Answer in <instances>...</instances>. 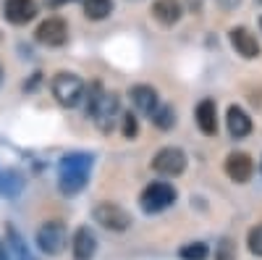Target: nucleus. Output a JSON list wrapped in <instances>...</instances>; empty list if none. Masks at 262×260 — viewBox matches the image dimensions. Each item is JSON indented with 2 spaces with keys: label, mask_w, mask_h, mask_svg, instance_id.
<instances>
[{
  "label": "nucleus",
  "mask_w": 262,
  "mask_h": 260,
  "mask_svg": "<svg viewBox=\"0 0 262 260\" xmlns=\"http://www.w3.org/2000/svg\"><path fill=\"white\" fill-rule=\"evenodd\" d=\"M53 95H55V100H58L60 105L74 108V105H79L81 97H84V82H81L76 74L60 71V74H55V79H53Z\"/></svg>",
  "instance_id": "3"
},
{
  "label": "nucleus",
  "mask_w": 262,
  "mask_h": 260,
  "mask_svg": "<svg viewBox=\"0 0 262 260\" xmlns=\"http://www.w3.org/2000/svg\"><path fill=\"white\" fill-rule=\"evenodd\" d=\"M196 126H200L202 134H207V137H212L217 132V111H215L212 100H202L196 105Z\"/></svg>",
  "instance_id": "15"
},
{
  "label": "nucleus",
  "mask_w": 262,
  "mask_h": 260,
  "mask_svg": "<svg viewBox=\"0 0 262 260\" xmlns=\"http://www.w3.org/2000/svg\"><path fill=\"white\" fill-rule=\"evenodd\" d=\"M3 13L11 24H27V21L37 16V3L34 0H6Z\"/></svg>",
  "instance_id": "10"
},
{
  "label": "nucleus",
  "mask_w": 262,
  "mask_h": 260,
  "mask_svg": "<svg viewBox=\"0 0 262 260\" xmlns=\"http://www.w3.org/2000/svg\"><path fill=\"white\" fill-rule=\"evenodd\" d=\"M34 37H37V42H42V45L58 48V45L66 42V37H69V27H66L63 18H48V21H42V24L37 27Z\"/></svg>",
  "instance_id": "8"
},
{
  "label": "nucleus",
  "mask_w": 262,
  "mask_h": 260,
  "mask_svg": "<svg viewBox=\"0 0 262 260\" xmlns=\"http://www.w3.org/2000/svg\"><path fill=\"white\" fill-rule=\"evenodd\" d=\"M231 45L242 58H257L259 55V42L247 27H236L231 29Z\"/></svg>",
  "instance_id": "11"
},
{
  "label": "nucleus",
  "mask_w": 262,
  "mask_h": 260,
  "mask_svg": "<svg viewBox=\"0 0 262 260\" xmlns=\"http://www.w3.org/2000/svg\"><path fill=\"white\" fill-rule=\"evenodd\" d=\"M86 113H90V118L102 129V132H107V129L113 126L116 113H118V97L111 95V92H102L100 87H95L92 95H90V105H86Z\"/></svg>",
  "instance_id": "2"
},
{
  "label": "nucleus",
  "mask_w": 262,
  "mask_h": 260,
  "mask_svg": "<svg viewBox=\"0 0 262 260\" xmlns=\"http://www.w3.org/2000/svg\"><path fill=\"white\" fill-rule=\"evenodd\" d=\"M152 121H155L160 129H170L176 124V113H173V108H160V111L152 113Z\"/></svg>",
  "instance_id": "19"
},
{
  "label": "nucleus",
  "mask_w": 262,
  "mask_h": 260,
  "mask_svg": "<svg viewBox=\"0 0 262 260\" xmlns=\"http://www.w3.org/2000/svg\"><path fill=\"white\" fill-rule=\"evenodd\" d=\"M92 215H95V221L100 226L111 229V231H126L128 224H131L128 213L123 208H118L116 203H100V205H95Z\"/></svg>",
  "instance_id": "5"
},
{
  "label": "nucleus",
  "mask_w": 262,
  "mask_h": 260,
  "mask_svg": "<svg viewBox=\"0 0 262 260\" xmlns=\"http://www.w3.org/2000/svg\"><path fill=\"white\" fill-rule=\"evenodd\" d=\"M226 173L236 182V184H244L252 179V173H254V163L247 153H231L228 161H226Z\"/></svg>",
  "instance_id": "9"
},
{
  "label": "nucleus",
  "mask_w": 262,
  "mask_h": 260,
  "mask_svg": "<svg viewBox=\"0 0 262 260\" xmlns=\"http://www.w3.org/2000/svg\"><path fill=\"white\" fill-rule=\"evenodd\" d=\"M0 76H3V71H0Z\"/></svg>",
  "instance_id": "23"
},
{
  "label": "nucleus",
  "mask_w": 262,
  "mask_h": 260,
  "mask_svg": "<svg viewBox=\"0 0 262 260\" xmlns=\"http://www.w3.org/2000/svg\"><path fill=\"white\" fill-rule=\"evenodd\" d=\"M37 245H39L42 252H48V255H60L63 247H66V226L58 224V221L45 224L37 231Z\"/></svg>",
  "instance_id": "6"
},
{
  "label": "nucleus",
  "mask_w": 262,
  "mask_h": 260,
  "mask_svg": "<svg viewBox=\"0 0 262 260\" xmlns=\"http://www.w3.org/2000/svg\"><path fill=\"white\" fill-rule=\"evenodd\" d=\"M259 3H262V0H259Z\"/></svg>",
  "instance_id": "24"
},
{
  "label": "nucleus",
  "mask_w": 262,
  "mask_h": 260,
  "mask_svg": "<svg viewBox=\"0 0 262 260\" xmlns=\"http://www.w3.org/2000/svg\"><path fill=\"white\" fill-rule=\"evenodd\" d=\"M131 103L137 105L139 113L152 116L158 111V92L152 90V87H147V84H137L134 90H131Z\"/></svg>",
  "instance_id": "13"
},
{
  "label": "nucleus",
  "mask_w": 262,
  "mask_h": 260,
  "mask_svg": "<svg viewBox=\"0 0 262 260\" xmlns=\"http://www.w3.org/2000/svg\"><path fill=\"white\" fill-rule=\"evenodd\" d=\"M113 11V0H84V16L92 21H102Z\"/></svg>",
  "instance_id": "17"
},
{
  "label": "nucleus",
  "mask_w": 262,
  "mask_h": 260,
  "mask_svg": "<svg viewBox=\"0 0 262 260\" xmlns=\"http://www.w3.org/2000/svg\"><path fill=\"white\" fill-rule=\"evenodd\" d=\"M92 171V158L84 153H71L60 161V171H58V182H60V192L63 194H76Z\"/></svg>",
  "instance_id": "1"
},
{
  "label": "nucleus",
  "mask_w": 262,
  "mask_h": 260,
  "mask_svg": "<svg viewBox=\"0 0 262 260\" xmlns=\"http://www.w3.org/2000/svg\"><path fill=\"white\" fill-rule=\"evenodd\" d=\"M152 168H155L158 173H163V176H179V173L186 168L184 150H179V147H163L160 153L155 155V161H152Z\"/></svg>",
  "instance_id": "7"
},
{
  "label": "nucleus",
  "mask_w": 262,
  "mask_h": 260,
  "mask_svg": "<svg viewBox=\"0 0 262 260\" xmlns=\"http://www.w3.org/2000/svg\"><path fill=\"white\" fill-rule=\"evenodd\" d=\"M71 250H74V260H92L95 252H97V239H95V234L86 229V226H81V229L74 234Z\"/></svg>",
  "instance_id": "12"
},
{
  "label": "nucleus",
  "mask_w": 262,
  "mask_h": 260,
  "mask_svg": "<svg viewBox=\"0 0 262 260\" xmlns=\"http://www.w3.org/2000/svg\"><path fill=\"white\" fill-rule=\"evenodd\" d=\"M228 132H231V137H236V139H242V137H247L249 132H252V118L242 111L238 105H231L228 108Z\"/></svg>",
  "instance_id": "16"
},
{
  "label": "nucleus",
  "mask_w": 262,
  "mask_h": 260,
  "mask_svg": "<svg viewBox=\"0 0 262 260\" xmlns=\"http://www.w3.org/2000/svg\"><path fill=\"white\" fill-rule=\"evenodd\" d=\"M123 134H126V137H134V134H137V121H134V116H126V118H123Z\"/></svg>",
  "instance_id": "22"
},
{
  "label": "nucleus",
  "mask_w": 262,
  "mask_h": 260,
  "mask_svg": "<svg viewBox=\"0 0 262 260\" xmlns=\"http://www.w3.org/2000/svg\"><path fill=\"white\" fill-rule=\"evenodd\" d=\"M152 16H155L160 24L173 27L181 18V3L179 0H155V3H152Z\"/></svg>",
  "instance_id": "14"
},
{
  "label": "nucleus",
  "mask_w": 262,
  "mask_h": 260,
  "mask_svg": "<svg viewBox=\"0 0 262 260\" xmlns=\"http://www.w3.org/2000/svg\"><path fill=\"white\" fill-rule=\"evenodd\" d=\"M8 234H11V242H13L11 247H13V250L18 252V257H21V260H34V257L29 255V250H24V245H21V239H18V234H16L13 229H11Z\"/></svg>",
  "instance_id": "21"
},
{
  "label": "nucleus",
  "mask_w": 262,
  "mask_h": 260,
  "mask_svg": "<svg viewBox=\"0 0 262 260\" xmlns=\"http://www.w3.org/2000/svg\"><path fill=\"white\" fill-rule=\"evenodd\" d=\"M181 257H184V260H205V257H207V245L191 242V245H186V247L181 250Z\"/></svg>",
  "instance_id": "18"
},
{
  "label": "nucleus",
  "mask_w": 262,
  "mask_h": 260,
  "mask_svg": "<svg viewBox=\"0 0 262 260\" xmlns=\"http://www.w3.org/2000/svg\"><path fill=\"white\" fill-rule=\"evenodd\" d=\"M139 203H142V210H147V213H160L168 205L176 203V189H173L170 184H165V182H155L142 192Z\"/></svg>",
  "instance_id": "4"
},
{
  "label": "nucleus",
  "mask_w": 262,
  "mask_h": 260,
  "mask_svg": "<svg viewBox=\"0 0 262 260\" xmlns=\"http://www.w3.org/2000/svg\"><path fill=\"white\" fill-rule=\"evenodd\" d=\"M249 250L262 257V224H257V226L249 231Z\"/></svg>",
  "instance_id": "20"
}]
</instances>
